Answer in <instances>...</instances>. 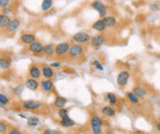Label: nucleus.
<instances>
[{
  "label": "nucleus",
  "instance_id": "0eeeda50",
  "mask_svg": "<svg viewBox=\"0 0 160 134\" xmlns=\"http://www.w3.org/2000/svg\"><path fill=\"white\" fill-rule=\"evenodd\" d=\"M90 45L94 48H99L101 47L105 43V36L102 34H98L93 37H91L90 39Z\"/></svg>",
  "mask_w": 160,
  "mask_h": 134
},
{
  "label": "nucleus",
  "instance_id": "72a5a7b5",
  "mask_svg": "<svg viewBox=\"0 0 160 134\" xmlns=\"http://www.w3.org/2000/svg\"><path fill=\"white\" fill-rule=\"evenodd\" d=\"M10 4V0H0V7L5 8L7 7Z\"/></svg>",
  "mask_w": 160,
  "mask_h": 134
},
{
  "label": "nucleus",
  "instance_id": "cd10ccee",
  "mask_svg": "<svg viewBox=\"0 0 160 134\" xmlns=\"http://www.w3.org/2000/svg\"><path fill=\"white\" fill-rule=\"evenodd\" d=\"M127 98L130 100V102H132L133 104H137L138 102H139V98L137 97V96H135L133 92H129V93H127Z\"/></svg>",
  "mask_w": 160,
  "mask_h": 134
},
{
  "label": "nucleus",
  "instance_id": "4468645a",
  "mask_svg": "<svg viewBox=\"0 0 160 134\" xmlns=\"http://www.w3.org/2000/svg\"><path fill=\"white\" fill-rule=\"evenodd\" d=\"M40 86L44 92H51L54 89V82L51 79L42 80L40 83Z\"/></svg>",
  "mask_w": 160,
  "mask_h": 134
},
{
  "label": "nucleus",
  "instance_id": "a878e982",
  "mask_svg": "<svg viewBox=\"0 0 160 134\" xmlns=\"http://www.w3.org/2000/svg\"><path fill=\"white\" fill-rule=\"evenodd\" d=\"M40 122V119L37 117H30L27 119V123L30 127H36Z\"/></svg>",
  "mask_w": 160,
  "mask_h": 134
},
{
  "label": "nucleus",
  "instance_id": "b1692460",
  "mask_svg": "<svg viewBox=\"0 0 160 134\" xmlns=\"http://www.w3.org/2000/svg\"><path fill=\"white\" fill-rule=\"evenodd\" d=\"M101 112L103 113V115L107 116V117H113L115 115V110L111 107V106H105L102 108Z\"/></svg>",
  "mask_w": 160,
  "mask_h": 134
},
{
  "label": "nucleus",
  "instance_id": "f257e3e1",
  "mask_svg": "<svg viewBox=\"0 0 160 134\" xmlns=\"http://www.w3.org/2000/svg\"><path fill=\"white\" fill-rule=\"evenodd\" d=\"M90 127L94 134H101L103 131V122L99 116H93L90 119Z\"/></svg>",
  "mask_w": 160,
  "mask_h": 134
},
{
  "label": "nucleus",
  "instance_id": "aec40b11",
  "mask_svg": "<svg viewBox=\"0 0 160 134\" xmlns=\"http://www.w3.org/2000/svg\"><path fill=\"white\" fill-rule=\"evenodd\" d=\"M66 103H67V100L64 97H63V96H57L54 99V107L56 109H64L65 107Z\"/></svg>",
  "mask_w": 160,
  "mask_h": 134
},
{
  "label": "nucleus",
  "instance_id": "bb28decb",
  "mask_svg": "<svg viewBox=\"0 0 160 134\" xmlns=\"http://www.w3.org/2000/svg\"><path fill=\"white\" fill-rule=\"evenodd\" d=\"M106 97H107V100L109 101V103L111 105H115L116 102H117V96H115V94L113 93H108L106 95Z\"/></svg>",
  "mask_w": 160,
  "mask_h": 134
},
{
  "label": "nucleus",
  "instance_id": "4c0bfd02",
  "mask_svg": "<svg viewBox=\"0 0 160 134\" xmlns=\"http://www.w3.org/2000/svg\"><path fill=\"white\" fill-rule=\"evenodd\" d=\"M52 68H59L61 66V62H52L51 65H50Z\"/></svg>",
  "mask_w": 160,
  "mask_h": 134
},
{
  "label": "nucleus",
  "instance_id": "c85d7f7f",
  "mask_svg": "<svg viewBox=\"0 0 160 134\" xmlns=\"http://www.w3.org/2000/svg\"><path fill=\"white\" fill-rule=\"evenodd\" d=\"M23 90H24V85H18V86H16V87H14L12 89V93L14 95H16V96H20V95H21V93L23 92Z\"/></svg>",
  "mask_w": 160,
  "mask_h": 134
},
{
  "label": "nucleus",
  "instance_id": "6ab92c4d",
  "mask_svg": "<svg viewBox=\"0 0 160 134\" xmlns=\"http://www.w3.org/2000/svg\"><path fill=\"white\" fill-rule=\"evenodd\" d=\"M11 66V60L8 57H0V69L7 70Z\"/></svg>",
  "mask_w": 160,
  "mask_h": 134
},
{
  "label": "nucleus",
  "instance_id": "58836bf2",
  "mask_svg": "<svg viewBox=\"0 0 160 134\" xmlns=\"http://www.w3.org/2000/svg\"><path fill=\"white\" fill-rule=\"evenodd\" d=\"M11 13V9L7 7H5V8H3V14H5V15H7V16H9V14Z\"/></svg>",
  "mask_w": 160,
  "mask_h": 134
},
{
  "label": "nucleus",
  "instance_id": "c756f323",
  "mask_svg": "<svg viewBox=\"0 0 160 134\" xmlns=\"http://www.w3.org/2000/svg\"><path fill=\"white\" fill-rule=\"evenodd\" d=\"M7 123L5 121H0V134H4L7 132Z\"/></svg>",
  "mask_w": 160,
  "mask_h": 134
},
{
  "label": "nucleus",
  "instance_id": "9b49d317",
  "mask_svg": "<svg viewBox=\"0 0 160 134\" xmlns=\"http://www.w3.org/2000/svg\"><path fill=\"white\" fill-rule=\"evenodd\" d=\"M20 41L24 44H31L32 42H34L36 40V36L32 33H28V32H25V33H22L20 35Z\"/></svg>",
  "mask_w": 160,
  "mask_h": 134
},
{
  "label": "nucleus",
  "instance_id": "4be33fe9",
  "mask_svg": "<svg viewBox=\"0 0 160 134\" xmlns=\"http://www.w3.org/2000/svg\"><path fill=\"white\" fill-rule=\"evenodd\" d=\"M53 5H54V0H42L41 10L43 12H47L53 7Z\"/></svg>",
  "mask_w": 160,
  "mask_h": 134
},
{
  "label": "nucleus",
  "instance_id": "9d476101",
  "mask_svg": "<svg viewBox=\"0 0 160 134\" xmlns=\"http://www.w3.org/2000/svg\"><path fill=\"white\" fill-rule=\"evenodd\" d=\"M20 26V20L19 19H13L9 21L7 26L6 27V30L9 33L15 32Z\"/></svg>",
  "mask_w": 160,
  "mask_h": 134
},
{
  "label": "nucleus",
  "instance_id": "1a4fd4ad",
  "mask_svg": "<svg viewBox=\"0 0 160 134\" xmlns=\"http://www.w3.org/2000/svg\"><path fill=\"white\" fill-rule=\"evenodd\" d=\"M130 78V74L127 71H122L117 76V84L120 87H123L127 85L128 80Z\"/></svg>",
  "mask_w": 160,
  "mask_h": 134
},
{
  "label": "nucleus",
  "instance_id": "c9c22d12",
  "mask_svg": "<svg viewBox=\"0 0 160 134\" xmlns=\"http://www.w3.org/2000/svg\"><path fill=\"white\" fill-rule=\"evenodd\" d=\"M150 8H151L152 11H158L160 7L158 4H152V5L150 6Z\"/></svg>",
  "mask_w": 160,
  "mask_h": 134
},
{
  "label": "nucleus",
  "instance_id": "20e7f679",
  "mask_svg": "<svg viewBox=\"0 0 160 134\" xmlns=\"http://www.w3.org/2000/svg\"><path fill=\"white\" fill-rule=\"evenodd\" d=\"M85 53V48L82 44H78L75 43L73 45L70 46L69 52H68V55L72 58H78L82 56Z\"/></svg>",
  "mask_w": 160,
  "mask_h": 134
},
{
  "label": "nucleus",
  "instance_id": "f03ea898",
  "mask_svg": "<svg viewBox=\"0 0 160 134\" xmlns=\"http://www.w3.org/2000/svg\"><path fill=\"white\" fill-rule=\"evenodd\" d=\"M70 46H71V44L67 41H64V42H60V43L56 44L54 47V54L59 57H63V56L68 54Z\"/></svg>",
  "mask_w": 160,
  "mask_h": 134
},
{
  "label": "nucleus",
  "instance_id": "f704fd0d",
  "mask_svg": "<svg viewBox=\"0 0 160 134\" xmlns=\"http://www.w3.org/2000/svg\"><path fill=\"white\" fill-rule=\"evenodd\" d=\"M43 134H59V132L56 130H52V129H47L44 131Z\"/></svg>",
  "mask_w": 160,
  "mask_h": 134
},
{
  "label": "nucleus",
  "instance_id": "a19ab883",
  "mask_svg": "<svg viewBox=\"0 0 160 134\" xmlns=\"http://www.w3.org/2000/svg\"><path fill=\"white\" fill-rule=\"evenodd\" d=\"M19 116H20V118H26L25 116L23 115V114H19Z\"/></svg>",
  "mask_w": 160,
  "mask_h": 134
},
{
  "label": "nucleus",
  "instance_id": "412c9836",
  "mask_svg": "<svg viewBox=\"0 0 160 134\" xmlns=\"http://www.w3.org/2000/svg\"><path fill=\"white\" fill-rule=\"evenodd\" d=\"M103 20L106 24V27L107 28H112L114 26H116L117 24V19H115L114 17L112 16H107V17H104Z\"/></svg>",
  "mask_w": 160,
  "mask_h": 134
},
{
  "label": "nucleus",
  "instance_id": "473e14b6",
  "mask_svg": "<svg viewBox=\"0 0 160 134\" xmlns=\"http://www.w3.org/2000/svg\"><path fill=\"white\" fill-rule=\"evenodd\" d=\"M68 109H59V111H58V116L60 117L61 118H64L65 116H68Z\"/></svg>",
  "mask_w": 160,
  "mask_h": 134
},
{
  "label": "nucleus",
  "instance_id": "39448f33",
  "mask_svg": "<svg viewBox=\"0 0 160 134\" xmlns=\"http://www.w3.org/2000/svg\"><path fill=\"white\" fill-rule=\"evenodd\" d=\"M91 7L93 9H95L96 11H98L99 13V16H100L101 19H103L104 17H106V14H107V8L105 7V5L100 1V0H94L92 3H91Z\"/></svg>",
  "mask_w": 160,
  "mask_h": 134
},
{
  "label": "nucleus",
  "instance_id": "7ed1b4c3",
  "mask_svg": "<svg viewBox=\"0 0 160 134\" xmlns=\"http://www.w3.org/2000/svg\"><path fill=\"white\" fill-rule=\"evenodd\" d=\"M90 39H91V36L89 35V33H87L86 31H78V32L75 33L72 37V40L78 44L87 43L90 41Z\"/></svg>",
  "mask_w": 160,
  "mask_h": 134
},
{
  "label": "nucleus",
  "instance_id": "7c9ffc66",
  "mask_svg": "<svg viewBox=\"0 0 160 134\" xmlns=\"http://www.w3.org/2000/svg\"><path fill=\"white\" fill-rule=\"evenodd\" d=\"M92 64H93L94 68H96V69H97V70H99V71H103V70H104L103 65L100 63V61H98V60H94V61H93V62H92Z\"/></svg>",
  "mask_w": 160,
  "mask_h": 134
},
{
  "label": "nucleus",
  "instance_id": "ea45409f",
  "mask_svg": "<svg viewBox=\"0 0 160 134\" xmlns=\"http://www.w3.org/2000/svg\"><path fill=\"white\" fill-rule=\"evenodd\" d=\"M156 127H157V130H158V131L160 132V123H158Z\"/></svg>",
  "mask_w": 160,
  "mask_h": 134
},
{
  "label": "nucleus",
  "instance_id": "e433bc0d",
  "mask_svg": "<svg viewBox=\"0 0 160 134\" xmlns=\"http://www.w3.org/2000/svg\"><path fill=\"white\" fill-rule=\"evenodd\" d=\"M7 134H23V132L20 130H18V129H13V130L9 131L7 132Z\"/></svg>",
  "mask_w": 160,
  "mask_h": 134
},
{
  "label": "nucleus",
  "instance_id": "79ce46f5",
  "mask_svg": "<svg viewBox=\"0 0 160 134\" xmlns=\"http://www.w3.org/2000/svg\"><path fill=\"white\" fill-rule=\"evenodd\" d=\"M158 57H159V58H160V55H158Z\"/></svg>",
  "mask_w": 160,
  "mask_h": 134
},
{
  "label": "nucleus",
  "instance_id": "393cba45",
  "mask_svg": "<svg viewBox=\"0 0 160 134\" xmlns=\"http://www.w3.org/2000/svg\"><path fill=\"white\" fill-rule=\"evenodd\" d=\"M10 20L11 19L9 18V16L5 14H0V28H6Z\"/></svg>",
  "mask_w": 160,
  "mask_h": 134
},
{
  "label": "nucleus",
  "instance_id": "dca6fc26",
  "mask_svg": "<svg viewBox=\"0 0 160 134\" xmlns=\"http://www.w3.org/2000/svg\"><path fill=\"white\" fill-rule=\"evenodd\" d=\"M106 28H107V27H106V24H105L103 19H98L97 21H95V22L92 24V29L95 30H97V31H99V32L104 31Z\"/></svg>",
  "mask_w": 160,
  "mask_h": 134
},
{
  "label": "nucleus",
  "instance_id": "423d86ee",
  "mask_svg": "<svg viewBox=\"0 0 160 134\" xmlns=\"http://www.w3.org/2000/svg\"><path fill=\"white\" fill-rule=\"evenodd\" d=\"M43 47L44 45L38 40H35L34 42H32L31 44L29 45V51L31 53H32L33 54H40L43 52Z\"/></svg>",
  "mask_w": 160,
  "mask_h": 134
},
{
  "label": "nucleus",
  "instance_id": "f3484780",
  "mask_svg": "<svg viewBox=\"0 0 160 134\" xmlns=\"http://www.w3.org/2000/svg\"><path fill=\"white\" fill-rule=\"evenodd\" d=\"M41 74L46 79H51V78H53V77L54 76V72L53 68L51 66H47V65L42 67Z\"/></svg>",
  "mask_w": 160,
  "mask_h": 134
},
{
  "label": "nucleus",
  "instance_id": "2eb2a0df",
  "mask_svg": "<svg viewBox=\"0 0 160 134\" xmlns=\"http://www.w3.org/2000/svg\"><path fill=\"white\" fill-rule=\"evenodd\" d=\"M54 47L53 43H49V44H46L44 45L43 47V55L45 57H52L54 54Z\"/></svg>",
  "mask_w": 160,
  "mask_h": 134
},
{
  "label": "nucleus",
  "instance_id": "6e6552de",
  "mask_svg": "<svg viewBox=\"0 0 160 134\" xmlns=\"http://www.w3.org/2000/svg\"><path fill=\"white\" fill-rule=\"evenodd\" d=\"M41 106L40 102L39 101H35V100H28L23 102L22 107L23 109H27V110H37L39 109Z\"/></svg>",
  "mask_w": 160,
  "mask_h": 134
},
{
  "label": "nucleus",
  "instance_id": "5701e85b",
  "mask_svg": "<svg viewBox=\"0 0 160 134\" xmlns=\"http://www.w3.org/2000/svg\"><path fill=\"white\" fill-rule=\"evenodd\" d=\"M133 93L137 96L138 98H143V97H144V96L146 95V90L143 86H136V87H134Z\"/></svg>",
  "mask_w": 160,
  "mask_h": 134
},
{
  "label": "nucleus",
  "instance_id": "ddd939ff",
  "mask_svg": "<svg viewBox=\"0 0 160 134\" xmlns=\"http://www.w3.org/2000/svg\"><path fill=\"white\" fill-rule=\"evenodd\" d=\"M25 85L27 88H29L30 90L31 91H36L39 87V82L36 80V79H33V78H29L26 80V83H25Z\"/></svg>",
  "mask_w": 160,
  "mask_h": 134
},
{
  "label": "nucleus",
  "instance_id": "2f4dec72",
  "mask_svg": "<svg viewBox=\"0 0 160 134\" xmlns=\"http://www.w3.org/2000/svg\"><path fill=\"white\" fill-rule=\"evenodd\" d=\"M8 103V98H7V96H6V95H4V94H1L0 93V105H7Z\"/></svg>",
  "mask_w": 160,
  "mask_h": 134
},
{
  "label": "nucleus",
  "instance_id": "f8f14e48",
  "mask_svg": "<svg viewBox=\"0 0 160 134\" xmlns=\"http://www.w3.org/2000/svg\"><path fill=\"white\" fill-rule=\"evenodd\" d=\"M29 76H31V78H33V79H39L42 74H41V70H40V66L39 65H31L30 67V70H29Z\"/></svg>",
  "mask_w": 160,
  "mask_h": 134
},
{
  "label": "nucleus",
  "instance_id": "a211bd4d",
  "mask_svg": "<svg viewBox=\"0 0 160 134\" xmlns=\"http://www.w3.org/2000/svg\"><path fill=\"white\" fill-rule=\"evenodd\" d=\"M60 124L64 128H71L75 125V121L69 116H65L64 118H61Z\"/></svg>",
  "mask_w": 160,
  "mask_h": 134
}]
</instances>
